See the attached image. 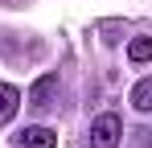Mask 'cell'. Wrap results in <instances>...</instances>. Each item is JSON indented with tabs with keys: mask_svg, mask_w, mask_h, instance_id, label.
Returning a JSON list of instances; mask_svg holds the SVG:
<instances>
[{
	"mask_svg": "<svg viewBox=\"0 0 152 148\" xmlns=\"http://www.w3.org/2000/svg\"><path fill=\"white\" fill-rule=\"evenodd\" d=\"M12 144H17V148H58V132L33 123V127H25V132L12 136Z\"/></svg>",
	"mask_w": 152,
	"mask_h": 148,
	"instance_id": "2",
	"label": "cell"
},
{
	"mask_svg": "<svg viewBox=\"0 0 152 148\" xmlns=\"http://www.w3.org/2000/svg\"><path fill=\"white\" fill-rule=\"evenodd\" d=\"M127 58L132 62H148L152 58V37H132L127 41Z\"/></svg>",
	"mask_w": 152,
	"mask_h": 148,
	"instance_id": "6",
	"label": "cell"
},
{
	"mask_svg": "<svg viewBox=\"0 0 152 148\" xmlns=\"http://www.w3.org/2000/svg\"><path fill=\"white\" fill-rule=\"evenodd\" d=\"M132 107H136V111H152V78L136 82V91H132Z\"/></svg>",
	"mask_w": 152,
	"mask_h": 148,
	"instance_id": "5",
	"label": "cell"
},
{
	"mask_svg": "<svg viewBox=\"0 0 152 148\" xmlns=\"http://www.w3.org/2000/svg\"><path fill=\"white\" fill-rule=\"evenodd\" d=\"M17 107H21V91L17 86H8V82H0V123H8L17 115Z\"/></svg>",
	"mask_w": 152,
	"mask_h": 148,
	"instance_id": "4",
	"label": "cell"
},
{
	"mask_svg": "<svg viewBox=\"0 0 152 148\" xmlns=\"http://www.w3.org/2000/svg\"><path fill=\"white\" fill-rule=\"evenodd\" d=\"M119 136H124V123L119 115H99V119L91 123V132H86V144L91 148H119Z\"/></svg>",
	"mask_w": 152,
	"mask_h": 148,
	"instance_id": "1",
	"label": "cell"
},
{
	"mask_svg": "<svg viewBox=\"0 0 152 148\" xmlns=\"http://www.w3.org/2000/svg\"><path fill=\"white\" fill-rule=\"evenodd\" d=\"M53 91H58V78H53V74L37 78V82H33V91H29V107L45 111V107H50V99H53Z\"/></svg>",
	"mask_w": 152,
	"mask_h": 148,
	"instance_id": "3",
	"label": "cell"
}]
</instances>
